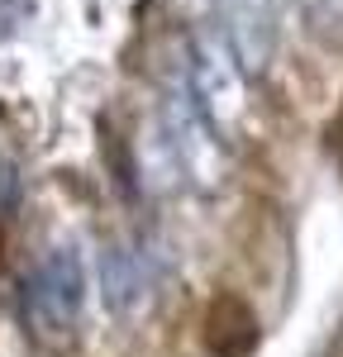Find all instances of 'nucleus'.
I'll use <instances>...</instances> for the list:
<instances>
[{
  "label": "nucleus",
  "mask_w": 343,
  "mask_h": 357,
  "mask_svg": "<svg viewBox=\"0 0 343 357\" xmlns=\"http://www.w3.org/2000/svg\"><path fill=\"white\" fill-rule=\"evenodd\" d=\"M100 276H105V301H110V310H129L143 296V286H148L139 252H124V248H110L100 257Z\"/></svg>",
  "instance_id": "nucleus-4"
},
{
  "label": "nucleus",
  "mask_w": 343,
  "mask_h": 357,
  "mask_svg": "<svg viewBox=\"0 0 343 357\" xmlns=\"http://www.w3.org/2000/svg\"><path fill=\"white\" fill-rule=\"evenodd\" d=\"M191 96L210 129L229 138L243 119V62L234 57L224 38H200L191 53Z\"/></svg>",
  "instance_id": "nucleus-2"
},
{
  "label": "nucleus",
  "mask_w": 343,
  "mask_h": 357,
  "mask_svg": "<svg viewBox=\"0 0 343 357\" xmlns=\"http://www.w3.org/2000/svg\"><path fill=\"white\" fill-rule=\"evenodd\" d=\"M224 43L243 62V72H262L277 43V0H220Z\"/></svg>",
  "instance_id": "nucleus-3"
},
{
  "label": "nucleus",
  "mask_w": 343,
  "mask_h": 357,
  "mask_svg": "<svg viewBox=\"0 0 343 357\" xmlns=\"http://www.w3.org/2000/svg\"><path fill=\"white\" fill-rule=\"evenodd\" d=\"M86 301V272H82V257L77 248H53L43 252V262L33 267V276L24 281V314L38 333H67L82 314Z\"/></svg>",
  "instance_id": "nucleus-1"
}]
</instances>
